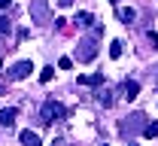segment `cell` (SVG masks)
Segmentation results:
<instances>
[{
	"label": "cell",
	"instance_id": "1",
	"mask_svg": "<svg viewBox=\"0 0 158 146\" xmlns=\"http://www.w3.org/2000/svg\"><path fill=\"white\" fill-rule=\"evenodd\" d=\"M94 55H98V37H94V34H88V37H82V40H79L76 58L85 64V61H94Z\"/></svg>",
	"mask_w": 158,
	"mask_h": 146
},
{
	"label": "cell",
	"instance_id": "2",
	"mask_svg": "<svg viewBox=\"0 0 158 146\" xmlns=\"http://www.w3.org/2000/svg\"><path fill=\"white\" fill-rule=\"evenodd\" d=\"M67 116V110L55 101V98H49L46 104H43V125H55V122H61Z\"/></svg>",
	"mask_w": 158,
	"mask_h": 146
},
{
	"label": "cell",
	"instance_id": "3",
	"mask_svg": "<svg viewBox=\"0 0 158 146\" xmlns=\"http://www.w3.org/2000/svg\"><path fill=\"white\" fill-rule=\"evenodd\" d=\"M143 119H146L143 113H134L131 119H125V122H122V128H118V131H122V137H131V134H134V128H137Z\"/></svg>",
	"mask_w": 158,
	"mask_h": 146
},
{
	"label": "cell",
	"instance_id": "4",
	"mask_svg": "<svg viewBox=\"0 0 158 146\" xmlns=\"http://www.w3.org/2000/svg\"><path fill=\"white\" fill-rule=\"evenodd\" d=\"M31 73H34V64H31V61H19L12 70H9V76H12V79H27Z\"/></svg>",
	"mask_w": 158,
	"mask_h": 146
},
{
	"label": "cell",
	"instance_id": "5",
	"mask_svg": "<svg viewBox=\"0 0 158 146\" xmlns=\"http://www.w3.org/2000/svg\"><path fill=\"white\" fill-rule=\"evenodd\" d=\"M31 15H34V21H37V24H43V21L49 19V6H46V0H34Z\"/></svg>",
	"mask_w": 158,
	"mask_h": 146
},
{
	"label": "cell",
	"instance_id": "6",
	"mask_svg": "<svg viewBox=\"0 0 158 146\" xmlns=\"http://www.w3.org/2000/svg\"><path fill=\"white\" fill-rule=\"evenodd\" d=\"M122 94H125L128 101H134V98L140 94V82L137 79H125V82H122Z\"/></svg>",
	"mask_w": 158,
	"mask_h": 146
},
{
	"label": "cell",
	"instance_id": "7",
	"mask_svg": "<svg viewBox=\"0 0 158 146\" xmlns=\"http://www.w3.org/2000/svg\"><path fill=\"white\" fill-rule=\"evenodd\" d=\"M19 140H21L24 146H40V143H43V140H40V134H37V131H31V128H27V131H21Z\"/></svg>",
	"mask_w": 158,
	"mask_h": 146
},
{
	"label": "cell",
	"instance_id": "8",
	"mask_svg": "<svg viewBox=\"0 0 158 146\" xmlns=\"http://www.w3.org/2000/svg\"><path fill=\"white\" fill-rule=\"evenodd\" d=\"M0 125H3V128H12V125H15V106L0 110Z\"/></svg>",
	"mask_w": 158,
	"mask_h": 146
},
{
	"label": "cell",
	"instance_id": "9",
	"mask_svg": "<svg viewBox=\"0 0 158 146\" xmlns=\"http://www.w3.org/2000/svg\"><path fill=\"white\" fill-rule=\"evenodd\" d=\"M116 15H118V21H125V24H131V21L137 19V12H134L131 6H116Z\"/></svg>",
	"mask_w": 158,
	"mask_h": 146
},
{
	"label": "cell",
	"instance_id": "10",
	"mask_svg": "<svg viewBox=\"0 0 158 146\" xmlns=\"http://www.w3.org/2000/svg\"><path fill=\"white\" fill-rule=\"evenodd\" d=\"M103 82V73H91V76H79V85H91V88H94V85H100Z\"/></svg>",
	"mask_w": 158,
	"mask_h": 146
},
{
	"label": "cell",
	"instance_id": "11",
	"mask_svg": "<svg viewBox=\"0 0 158 146\" xmlns=\"http://www.w3.org/2000/svg\"><path fill=\"white\" fill-rule=\"evenodd\" d=\"M94 98H98V104L103 106V110H110V106H113V94H110V91H98Z\"/></svg>",
	"mask_w": 158,
	"mask_h": 146
},
{
	"label": "cell",
	"instance_id": "12",
	"mask_svg": "<svg viewBox=\"0 0 158 146\" xmlns=\"http://www.w3.org/2000/svg\"><path fill=\"white\" fill-rule=\"evenodd\" d=\"M76 24L79 27H88V24H94V15L91 12H76Z\"/></svg>",
	"mask_w": 158,
	"mask_h": 146
},
{
	"label": "cell",
	"instance_id": "13",
	"mask_svg": "<svg viewBox=\"0 0 158 146\" xmlns=\"http://www.w3.org/2000/svg\"><path fill=\"white\" fill-rule=\"evenodd\" d=\"M122 49H125L122 40H113V43H110V55H113V58H122Z\"/></svg>",
	"mask_w": 158,
	"mask_h": 146
},
{
	"label": "cell",
	"instance_id": "14",
	"mask_svg": "<svg viewBox=\"0 0 158 146\" xmlns=\"http://www.w3.org/2000/svg\"><path fill=\"white\" fill-rule=\"evenodd\" d=\"M143 137H158V122H152V125H143Z\"/></svg>",
	"mask_w": 158,
	"mask_h": 146
},
{
	"label": "cell",
	"instance_id": "15",
	"mask_svg": "<svg viewBox=\"0 0 158 146\" xmlns=\"http://www.w3.org/2000/svg\"><path fill=\"white\" fill-rule=\"evenodd\" d=\"M52 76H55V67H43V73H40V82H52Z\"/></svg>",
	"mask_w": 158,
	"mask_h": 146
},
{
	"label": "cell",
	"instance_id": "16",
	"mask_svg": "<svg viewBox=\"0 0 158 146\" xmlns=\"http://www.w3.org/2000/svg\"><path fill=\"white\" fill-rule=\"evenodd\" d=\"M9 31H12V21L6 15H0V34H9Z\"/></svg>",
	"mask_w": 158,
	"mask_h": 146
},
{
	"label": "cell",
	"instance_id": "17",
	"mask_svg": "<svg viewBox=\"0 0 158 146\" xmlns=\"http://www.w3.org/2000/svg\"><path fill=\"white\" fill-rule=\"evenodd\" d=\"M58 67H61V70H70V67H73V61H70V58H61Z\"/></svg>",
	"mask_w": 158,
	"mask_h": 146
},
{
	"label": "cell",
	"instance_id": "18",
	"mask_svg": "<svg viewBox=\"0 0 158 146\" xmlns=\"http://www.w3.org/2000/svg\"><path fill=\"white\" fill-rule=\"evenodd\" d=\"M149 40H152V46L158 49V34H149Z\"/></svg>",
	"mask_w": 158,
	"mask_h": 146
},
{
	"label": "cell",
	"instance_id": "19",
	"mask_svg": "<svg viewBox=\"0 0 158 146\" xmlns=\"http://www.w3.org/2000/svg\"><path fill=\"white\" fill-rule=\"evenodd\" d=\"M70 3H73V0H58V6H70Z\"/></svg>",
	"mask_w": 158,
	"mask_h": 146
},
{
	"label": "cell",
	"instance_id": "20",
	"mask_svg": "<svg viewBox=\"0 0 158 146\" xmlns=\"http://www.w3.org/2000/svg\"><path fill=\"white\" fill-rule=\"evenodd\" d=\"M3 6H9V0H0V9H3Z\"/></svg>",
	"mask_w": 158,
	"mask_h": 146
},
{
	"label": "cell",
	"instance_id": "21",
	"mask_svg": "<svg viewBox=\"0 0 158 146\" xmlns=\"http://www.w3.org/2000/svg\"><path fill=\"white\" fill-rule=\"evenodd\" d=\"M110 3H113V6H118V0H110Z\"/></svg>",
	"mask_w": 158,
	"mask_h": 146
},
{
	"label": "cell",
	"instance_id": "22",
	"mask_svg": "<svg viewBox=\"0 0 158 146\" xmlns=\"http://www.w3.org/2000/svg\"><path fill=\"white\" fill-rule=\"evenodd\" d=\"M0 70H3V61H0Z\"/></svg>",
	"mask_w": 158,
	"mask_h": 146
},
{
	"label": "cell",
	"instance_id": "23",
	"mask_svg": "<svg viewBox=\"0 0 158 146\" xmlns=\"http://www.w3.org/2000/svg\"><path fill=\"white\" fill-rule=\"evenodd\" d=\"M0 91H3V88H0Z\"/></svg>",
	"mask_w": 158,
	"mask_h": 146
}]
</instances>
